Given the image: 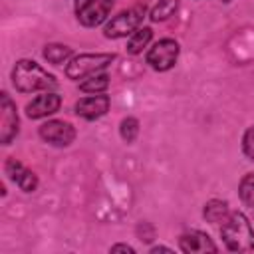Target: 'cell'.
Segmentation results:
<instances>
[{"instance_id": "cell-1", "label": "cell", "mask_w": 254, "mask_h": 254, "mask_svg": "<svg viewBox=\"0 0 254 254\" xmlns=\"http://www.w3.org/2000/svg\"><path fill=\"white\" fill-rule=\"evenodd\" d=\"M12 83L20 93H32V91H48L56 87L58 79L34 60H18L12 69Z\"/></svg>"}, {"instance_id": "cell-2", "label": "cell", "mask_w": 254, "mask_h": 254, "mask_svg": "<svg viewBox=\"0 0 254 254\" xmlns=\"http://www.w3.org/2000/svg\"><path fill=\"white\" fill-rule=\"evenodd\" d=\"M220 236L230 252H254V230L244 212H228L222 220Z\"/></svg>"}, {"instance_id": "cell-3", "label": "cell", "mask_w": 254, "mask_h": 254, "mask_svg": "<svg viewBox=\"0 0 254 254\" xmlns=\"http://www.w3.org/2000/svg\"><path fill=\"white\" fill-rule=\"evenodd\" d=\"M145 14H147V8L141 6V4L119 12L117 16H113V18L105 24L103 36L109 38V40H119V38L131 36L137 28H141V22H143Z\"/></svg>"}, {"instance_id": "cell-4", "label": "cell", "mask_w": 254, "mask_h": 254, "mask_svg": "<svg viewBox=\"0 0 254 254\" xmlns=\"http://www.w3.org/2000/svg\"><path fill=\"white\" fill-rule=\"evenodd\" d=\"M113 60H115V54H79L67 64L65 75L69 79H85L105 69Z\"/></svg>"}, {"instance_id": "cell-5", "label": "cell", "mask_w": 254, "mask_h": 254, "mask_svg": "<svg viewBox=\"0 0 254 254\" xmlns=\"http://www.w3.org/2000/svg\"><path fill=\"white\" fill-rule=\"evenodd\" d=\"M179 42L173 38H163L159 42L153 44V48H149L145 62L155 69V71H169L171 67H175L177 60H179Z\"/></svg>"}, {"instance_id": "cell-6", "label": "cell", "mask_w": 254, "mask_h": 254, "mask_svg": "<svg viewBox=\"0 0 254 254\" xmlns=\"http://www.w3.org/2000/svg\"><path fill=\"white\" fill-rule=\"evenodd\" d=\"M113 4L115 0H75L77 22L85 28H95L107 20Z\"/></svg>"}, {"instance_id": "cell-7", "label": "cell", "mask_w": 254, "mask_h": 254, "mask_svg": "<svg viewBox=\"0 0 254 254\" xmlns=\"http://www.w3.org/2000/svg\"><path fill=\"white\" fill-rule=\"evenodd\" d=\"M20 131V119H18V109L16 103L10 99L6 91L0 93V143L10 145L12 139Z\"/></svg>"}, {"instance_id": "cell-8", "label": "cell", "mask_w": 254, "mask_h": 254, "mask_svg": "<svg viewBox=\"0 0 254 254\" xmlns=\"http://www.w3.org/2000/svg\"><path fill=\"white\" fill-rule=\"evenodd\" d=\"M40 137L54 145V147H67L73 143L75 139V127L67 121H60V119H52V121H46L44 125H40L38 129Z\"/></svg>"}, {"instance_id": "cell-9", "label": "cell", "mask_w": 254, "mask_h": 254, "mask_svg": "<svg viewBox=\"0 0 254 254\" xmlns=\"http://www.w3.org/2000/svg\"><path fill=\"white\" fill-rule=\"evenodd\" d=\"M60 105H62V97L54 91H46L26 103V115L30 119H42V117L54 115L60 109Z\"/></svg>"}, {"instance_id": "cell-10", "label": "cell", "mask_w": 254, "mask_h": 254, "mask_svg": "<svg viewBox=\"0 0 254 254\" xmlns=\"http://www.w3.org/2000/svg\"><path fill=\"white\" fill-rule=\"evenodd\" d=\"M109 103H111L109 95H103V93L91 95V97H81L75 103V115L83 117L87 121H95L109 111Z\"/></svg>"}, {"instance_id": "cell-11", "label": "cell", "mask_w": 254, "mask_h": 254, "mask_svg": "<svg viewBox=\"0 0 254 254\" xmlns=\"http://www.w3.org/2000/svg\"><path fill=\"white\" fill-rule=\"evenodd\" d=\"M4 173H6L8 179H10L12 183H16L24 192H34V190L38 189V177H36L30 169H26V167H24L18 159H14V157H10V159L6 161Z\"/></svg>"}, {"instance_id": "cell-12", "label": "cell", "mask_w": 254, "mask_h": 254, "mask_svg": "<svg viewBox=\"0 0 254 254\" xmlns=\"http://www.w3.org/2000/svg\"><path fill=\"white\" fill-rule=\"evenodd\" d=\"M179 248L187 254H194V252H216V244L210 240V236L206 232H200V230H190V232H185L181 234L179 238Z\"/></svg>"}, {"instance_id": "cell-13", "label": "cell", "mask_w": 254, "mask_h": 254, "mask_svg": "<svg viewBox=\"0 0 254 254\" xmlns=\"http://www.w3.org/2000/svg\"><path fill=\"white\" fill-rule=\"evenodd\" d=\"M202 216H204V220L210 222V224L222 222V220L228 216V204H226V200H220V198L208 200V202L204 204V208H202Z\"/></svg>"}, {"instance_id": "cell-14", "label": "cell", "mask_w": 254, "mask_h": 254, "mask_svg": "<svg viewBox=\"0 0 254 254\" xmlns=\"http://www.w3.org/2000/svg\"><path fill=\"white\" fill-rule=\"evenodd\" d=\"M151 38H153V30H151V28H147V26L137 28V30L129 36L127 52H129V54H133V56L141 54V52H143V48H147V46H149Z\"/></svg>"}, {"instance_id": "cell-15", "label": "cell", "mask_w": 254, "mask_h": 254, "mask_svg": "<svg viewBox=\"0 0 254 254\" xmlns=\"http://www.w3.org/2000/svg\"><path fill=\"white\" fill-rule=\"evenodd\" d=\"M107 87H109V75L105 71H97L79 83V91L83 93H103Z\"/></svg>"}, {"instance_id": "cell-16", "label": "cell", "mask_w": 254, "mask_h": 254, "mask_svg": "<svg viewBox=\"0 0 254 254\" xmlns=\"http://www.w3.org/2000/svg\"><path fill=\"white\" fill-rule=\"evenodd\" d=\"M42 54H44V58H46L48 64L60 65V64H64L71 56V48L65 46V44H48Z\"/></svg>"}, {"instance_id": "cell-17", "label": "cell", "mask_w": 254, "mask_h": 254, "mask_svg": "<svg viewBox=\"0 0 254 254\" xmlns=\"http://www.w3.org/2000/svg\"><path fill=\"white\" fill-rule=\"evenodd\" d=\"M177 8H179V0H159V2L151 8L149 18H151L153 22H165V20H169V18L177 12Z\"/></svg>"}, {"instance_id": "cell-18", "label": "cell", "mask_w": 254, "mask_h": 254, "mask_svg": "<svg viewBox=\"0 0 254 254\" xmlns=\"http://www.w3.org/2000/svg\"><path fill=\"white\" fill-rule=\"evenodd\" d=\"M238 194L240 200L250 208L254 204V173H246L238 185Z\"/></svg>"}, {"instance_id": "cell-19", "label": "cell", "mask_w": 254, "mask_h": 254, "mask_svg": "<svg viewBox=\"0 0 254 254\" xmlns=\"http://www.w3.org/2000/svg\"><path fill=\"white\" fill-rule=\"evenodd\" d=\"M119 135L125 143H133L139 135V121L135 117H125L121 123H119Z\"/></svg>"}, {"instance_id": "cell-20", "label": "cell", "mask_w": 254, "mask_h": 254, "mask_svg": "<svg viewBox=\"0 0 254 254\" xmlns=\"http://www.w3.org/2000/svg\"><path fill=\"white\" fill-rule=\"evenodd\" d=\"M242 153L254 161V127H248L242 135Z\"/></svg>"}, {"instance_id": "cell-21", "label": "cell", "mask_w": 254, "mask_h": 254, "mask_svg": "<svg viewBox=\"0 0 254 254\" xmlns=\"http://www.w3.org/2000/svg\"><path fill=\"white\" fill-rule=\"evenodd\" d=\"M117 250H123V252H135L129 244H115V246H111V252H117Z\"/></svg>"}, {"instance_id": "cell-22", "label": "cell", "mask_w": 254, "mask_h": 254, "mask_svg": "<svg viewBox=\"0 0 254 254\" xmlns=\"http://www.w3.org/2000/svg\"><path fill=\"white\" fill-rule=\"evenodd\" d=\"M151 252H171V248H167V246H153Z\"/></svg>"}, {"instance_id": "cell-23", "label": "cell", "mask_w": 254, "mask_h": 254, "mask_svg": "<svg viewBox=\"0 0 254 254\" xmlns=\"http://www.w3.org/2000/svg\"><path fill=\"white\" fill-rule=\"evenodd\" d=\"M250 210H252V216H254V204H252V206H250Z\"/></svg>"}, {"instance_id": "cell-24", "label": "cell", "mask_w": 254, "mask_h": 254, "mask_svg": "<svg viewBox=\"0 0 254 254\" xmlns=\"http://www.w3.org/2000/svg\"><path fill=\"white\" fill-rule=\"evenodd\" d=\"M222 2H230V0H222Z\"/></svg>"}]
</instances>
